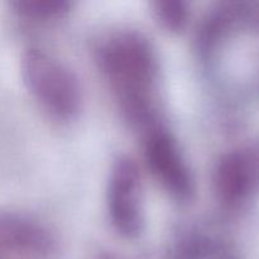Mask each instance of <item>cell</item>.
<instances>
[{
	"label": "cell",
	"instance_id": "cell-1",
	"mask_svg": "<svg viewBox=\"0 0 259 259\" xmlns=\"http://www.w3.org/2000/svg\"><path fill=\"white\" fill-rule=\"evenodd\" d=\"M99 65L121 111L144 132L161 123L157 111L159 65L153 46L141 33L121 30L99 50Z\"/></svg>",
	"mask_w": 259,
	"mask_h": 259
},
{
	"label": "cell",
	"instance_id": "cell-2",
	"mask_svg": "<svg viewBox=\"0 0 259 259\" xmlns=\"http://www.w3.org/2000/svg\"><path fill=\"white\" fill-rule=\"evenodd\" d=\"M20 72L34 100L53 118L72 120L81 111L82 89L73 71L56 56L38 47L24 51Z\"/></svg>",
	"mask_w": 259,
	"mask_h": 259
},
{
	"label": "cell",
	"instance_id": "cell-3",
	"mask_svg": "<svg viewBox=\"0 0 259 259\" xmlns=\"http://www.w3.org/2000/svg\"><path fill=\"white\" fill-rule=\"evenodd\" d=\"M106 204L115 232L126 239L139 237L144 228L143 184L138 166L129 157H119L111 167Z\"/></svg>",
	"mask_w": 259,
	"mask_h": 259
},
{
	"label": "cell",
	"instance_id": "cell-4",
	"mask_svg": "<svg viewBox=\"0 0 259 259\" xmlns=\"http://www.w3.org/2000/svg\"><path fill=\"white\" fill-rule=\"evenodd\" d=\"M144 158L152 175L164 190L180 201L195 192V182L179 143L162 123L143 132Z\"/></svg>",
	"mask_w": 259,
	"mask_h": 259
},
{
	"label": "cell",
	"instance_id": "cell-5",
	"mask_svg": "<svg viewBox=\"0 0 259 259\" xmlns=\"http://www.w3.org/2000/svg\"><path fill=\"white\" fill-rule=\"evenodd\" d=\"M60 244L43 223L17 212H0V259H56Z\"/></svg>",
	"mask_w": 259,
	"mask_h": 259
},
{
	"label": "cell",
	"instance_id": "cell-6",
	"mask_svg": "<svg viewBox=\"0 0 259 259\" xmlns=\"http://www.w3.org/2000/svg\"><path fill=\"white\" fill-rule=\"evenodd\" d=\"M214 186L220 201L229 206L249 199L259 186V149L244 147L224 154L215 168Z\"/></svg>",
	"mask_w": 259,
	"mask_h": 259
},
{
	"label": "cell",
	"instance_id": "cell-7",
	"mask_svg": "<svg viewBox=\"0 0 259 259\" xmlns=\"http://www.w3.org/2000/svg\"><path fill=\"white\" fill-rule=\"evenodd\" d=\"M10 5L24 19L53 20L67 14L72 3L67 0H14Z\"/></svg>",
	"mask_w": 259,
	"mask_h": 259
},
{
	"label": "cell",
	"instance_id": "cell-8",
	"mask_svg": "<svg viewBox=\"0 0 259 259\" xmlns=\"http://www.w3.org/2000/svg\"><path fill=\"white\" fill-rule=\"evenodd\" d=\"M152 7L154 18L169 32H181L189 23V7L182 0H158Z\"/></svg>",
	"mask_w": 259,
	"mask_h": 259
}]
</instances>
